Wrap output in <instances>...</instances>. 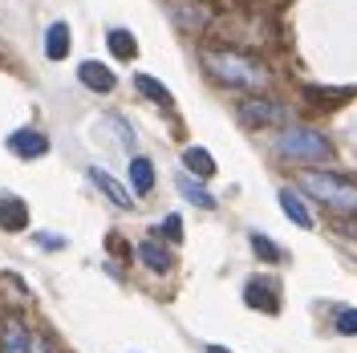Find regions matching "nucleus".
<instances>
[{"mask_svg":"<svg viewBox=\"0 0 357 353\" xmlns=\"http://www.w3.org/2000/svg\"><path fill=\"white\" fill-rule=\"evenodd\" d=\"M199 66L207 69L211 82L231 86V89H252V93H260V89L272 82V69H268L260 57L240 53V49H199Z\"/></svg>","mask_w":357,"mask_h":353,"instance_id":"nucleus-1","label":"nucleus"},{"mask_svg":"<svg viewBox=\"0 0 357 353\" xmlns=\"http://www.w3.org/2000/svg\"><path fill=\"white\" fill-rule=\"evenodd\" d=\"M301 191L312 195L317 203L341 211V216H357V183H349V179L325 175V171H305L301 175Z\"/></svg>","mask_w":357,"mask_h":353,"instance_id":"nucleus-2","label":"nucleus"},{"mask_svg":"<svg viewBox=\"0 0 357 353\" xmlns=\"http://www.w3.org/2000/svg\"><path fill=\"white\" fill-rule=\"evenodd\" d=\"M276 151H280V158H292V163H329L333 158L329 138L317 130H305V126H292V130L280 134Z\"/></svg>","mask_w":357,"mask_h":353,"instance_id":"nucleus-3","label":"nucleus"},{"mask_svg":"<svg viewBox=\"0 0 357 353\" xmlns=\"http://www.w3.org/2000/svg\"><path fill=\"white\" fill-rule=\"evenodd\" d=\"M289 114L280 102H272V98H244L240 102V122L248 126H280Z\"/></svg>","mask_w":357,"mask_h":353,"instance_id":"nucleus-4","label":"nucleus"},{"mask_svg":"<svg viewBox=\"0 0 357 353\" xmlns=\"http://www.w3.org/2000/svg\"><path fill=\"white\" fill-rule=\"evenodd\" d=\"M244 301L256 313L276 317V313H280V288H276V280H268V276H252L244 285Z\"/></svg>","mask_w":357,"mask_h":353,"instance_id":"nucleus-5","label":"nucleus"},{"mask_svg":"<svg viewBox=\"0 0 357 353\" xmlns=\"http://www.w3.org/2000/svg\"><path fill=\"white\" fill-rule=\"evenodd\" d=\"M0 353H33V337L24 329V321L17 313H8L0 321Z\"/></svg>","mask_w":357,"mask_h":353,"instance_id":"nucleus-6","label":"nucleus"},{"mask_svg":"<svg viewBox=\"0 0 357 353\" xmlns=\"http://www.w3.org/2000/svg\"><path fill=\"white\" fill-rule=\"evenodd\" d=\"M167 13H171V21L178 29H187V33H203V24L211 21V8L207 4H183V0H167Z\"/></svg>","mask_w":357,"mask_h":353,"instance_id":"nucleus-7","label":"nucleus"},{"mask_svg":"<svg viewBox=\"0 0 357 353\" xmlns=\"http://www.w3.org/2000/svg\"><path fill=\"white\" fill-rule=\"evenodd\" d=\"M8 151L17 158H41L49 155V138L41 130H13L8 134Z\"/></svg>","mask_w":357,"mask_h":353,"instance_id":"nucleus-8","label":"nucleus"},{"mask_svg":"<svg viewBox=\"0 0 357 353\" xmlns=\"http://www.w3.org/2000/svg\"><path fill=\"white\" fill-rule=\"evenodd\" d=\"M89 183H93V187H98L102 195L110 199V203H118V207H126V211L134 207V195L126 191V187H122V183H118V179L110 175V171H102V167H89Z\"/></svg>","mask_w":357,"mask_h":353,"instance_id":"nucleus-9","label":"nucleus"},{"mask_svg":"<svg viewBox=\"0 0 357 353\" xmlns=\"http://www.w3.org/2000/svg\"><path fill=\"white\" fill-rule=\"evenodd\" d=\"M0 227L4 232H24L29 227V203L21 195H0Z\"/></svg>","mask_w":357,"mask_h":353,"instance_id":"nucleus-10","label":"nucleus"},{"mask_svg":"<svg viewBox=\"0 0 357 353\" xmlns=\"http://www.w3.org/2000/svg\"><path fill=\"white\" fill-rule=\"evenodd\" d=\"M77 82H82L86 89H93V93H110V89L118 86V77L110 73V66H102V61H82Z\"/></svg>","mask_w":357,"mask_h":353,"instance_id":"nucleus-11","label":"nucleus"},{"mask_svg":"<svg viewBox=\"0 0 357 353\" xmlns=\"http://www.w3.org/2000/svg\"><path fill=\"white\" fill-rule=\"evenodd\" d=\"M138 260L151 268V272H171V268H175V256H171V248H167V243H158L155 236L138 243Z\"/></svg>","mask_w":357,"mask_h":353,"instance_id":"nucleus-12","label":"nucleus"},{"mask_svg":"<svg viewBox=\"0 0 357 353\" xmlns=\"http://www.w3.org/2000/svg\"><path fill=\"white\" fill-rule=\"evenodd\" d=\"M69 24L66 21H53L49 29H45V57L49 61H61V57H69Z\"/></svg>","mask_w":357,"mask_h":353,"instance_id":"nucleus-13","label":"nucleus"},{"mask_svg":"<svg viewBox=\"0 0 357 353\" xmlns=\"http://www.w3.org/2000/svg\"><path fill=\"white\" fill-rule=\"evenodd\" d=\"M280 207H284V216H289L292 223H296V227H312V216H309V207H305V199L296 195V191H292V187H280Z\"/></svg>","mask_w":357,"mask_h":353,"instance_id":"nucleus-14","label":"nucleus"},{"mask_svg":"<svg viewBox=\"0 0 357 353\" xmlns=\"http://www.w3.org/2000/svg\"><path fill=\"white\" fill-rule=\"evenodd\" d=\"M178 195L187 199V203H195V207H203V211H211V207H215V195H211V191H203V183L195 175H178Z\"/></svg>","mask_w":357,"mask_h":353,"instance_id":"nucleus-15","label":"nucleus"},{"mask_svg":"<svg viewBox=\"0 0 357 353\" xmlns=\"http://www.w3.org/2000/svg\"><path fill=\"white\" fill-rule=\"evenodd\" d=\"M183 167H187L195 179L215 175V158H211V151H203V147H187V151H183Z\"/></svg>","mask_w":357,"mask_h":353,"instance_id":"nucleus-16","label":"nucleus"},{"mask_svg":"<svg viewBox=\"0 0 357 353\" xmlns=\"http://www.w3.org/2000/svg\"><path fill=\"white\" fill-rule=\"evenodd\" d=\"M106 45H110V53L118 61H134V57H138V41H134L130 29H110V33H106Z\"/></svg>","mask_w":357,"mask_h":353,"instance_id":"nucleus-17","label":"nucleus"},{"mask_svg":"<svg viewBox=\"0 0 357 353\" xmlns=\"http://www.w3.org/2000/svg\"><path fill=\"white\" fill-rule=\"evenodd\" d=\"M130 183H134V195H151V191H155V163H151V158H134Z\"/></svg>","mask_w":357,"mask_h":353,"instance_id":"nucleus-18","label":"nucleus"},{"mask_svg":"<svg viewBox=\"0 0 357 353\" xmlns=\"http://www.w3.org/2000/svg\"><path fill=\"white\" fill-rule=\"evenodd\" d=\"M134 86H138V93H142V98H151V102H158V106H175L171 89L162 86L158 77H151V73H138V77H134Z\"/></svg>","mask_w":357,"mask_h":353,"instance_id":"nucleus-19","label":"nucleus"},{"mask_svg":"<svg viewBox=\"0 0 357 353\" xmlns=\"http://www.w3.org/2000/svg\"><path fill=\"white\" fill-rule=\"evenodd\" d=\"M248 243H252V252H256L264 264H280V260H284V252H280L276 243L268 240L264 232H252V236H248Z\"/></svg>","mask_w":357,"mask_h":353,"instance_id":"nucleus-20","label":"nucleus"},{"mask_svg":"<svg viewBox=\"0 0 357 353\" xmlns=\"http://www.w3.org/2000/svg\"><path fill=\"white\" fill-rule=\"evenodd\" d=\"M305 98L309 102H321V110H333V102H345V98H354V89H305Z\"/></svg>","mask_w":357,"mask_h":353,"instance_id":"nucleus-21","label":"nucleus"},{"mask_svg":"<svg viewBox=\"0 0 357 353\" xmlns=\"http://www.w3.org/2000/svg\"><path fill=\"white\" fill-rule=\"evenodd\" d=\"M337 333L357 337V309H337Z\"/></svg>","mask_w":357,"mask_h":353,"instance_id":"nucleus-22","label":"nucleus"},{"mask_svg":"<svg viewBox=\"0 0 357 353\" xmlns=\"http://www.w3.org/2000/svg\"><path fill=\"white\" fill-rule=\"evenodd\" d=\"M162 236L171 243H178L183 240V220H178V216H167V220H162Z\"/></svg>","mask_w":357,"mask_h":353,"instance_id":"nucleus-23","label":"nucleus"},{"mask_svg":"<svg viewBox=\"0 0 357 353\" xmlns=\"http://www.w3.org/2000/svg\"><path fill=\"white\" fill-rule=\"evenodd\" d=\"M33 240L41 243L45 252H57V248H66V236H53V232H37Z\"/></svg>","mask_w":357,"mask_h":353,"instance_id":"nucleus-24","label":"nucleus"},{"mask_svg":"<svg viewBox=\"0 0 357 353\" xmlns=\"http://www.w3.org/2000/svg\"><path fill=\"white\" fill-rule=\"evenodd\" d=\"M33 353H53V345H49V341L41 337V341H33Z\"/></svg>","mask_w":357,"mask_h":353,"instance_id":"nucleus-25","label":"nucleus"},{"mask_svg":"<svg viewBox=\"0 0 357 353\" xmlns=\"http://www.w3.org/2000/svg\"><path fill=\"white\" fill-rule=\"evenodd\" d=\"M207 353H231V350H223V345H207Z\"/></svg>","mask_w":357,"mask_h":353,"instance_id":"nucleus-26","label":"nucleus"}]
</instances>
